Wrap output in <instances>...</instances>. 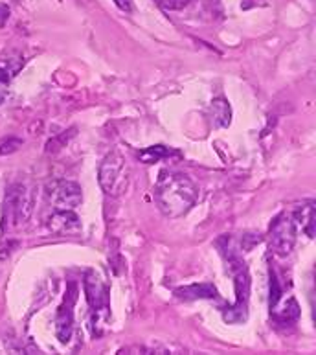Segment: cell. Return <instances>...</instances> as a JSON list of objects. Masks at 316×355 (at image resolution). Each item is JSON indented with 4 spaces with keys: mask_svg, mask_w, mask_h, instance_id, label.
Masks as SVG:
<instances>
[{
    "mask_svg": "<svg viewBox=\"0 0 316 355\" xmlns=\"http://www.w3.org/2000/svg\"><path fill=\"white\" fill-rule=\"evenodd\" d=\"M85 295L90 309L100 315L103 311H109L111 308V298H109V286L96 270H89L85 276Z\"/></svg>",
    "mask_w": 316,
    "mask_h": 355,
    "instance_id": "5",
    "label": "cell"
},
{
    "mask_svg": "<svg viewBox=\"0 0 316 355\" xmlns=\"http://www.w3.org/2000/svg\"><path fill=\"white\" fill-rule=\"evenodd\" d=\"M279 298H281V287H279L278 284V278H276V276H270V298H269L270 308H274L276 304L279 302Z\"/></svg>",
    "mask_w": 316,
    "mask_h": 355,
    "instance_id": "16",
    "label": "cell"
},
{
    "mask_svg": "<svg viewBox=\"0 0 316 355\" xmlns=\"http://www.w3.org/2000/svg\"><path fill=\"white\" fill-rule=\"evenodd\" d=\"M272 313V318H274L278 324H290L296 322L298 317H300V308H298V304H296L295 298H289L287 300V306H283V309H270Z\"/></svg>",
    "mask_w": 316,
    "mask_h": 355,
    "instance_id": "13",
    "label": "cell"
},
{
    "mask_svg": "<svg viewBox=\"0 0 316 355\" xmlns=\"http://www.w3.org/2000/svg\"><path fill=\"white\" fill-rule=\"evenodd\" d=\"M72 322H74V318H72V302L63 304L61 308H59L58 318H55V335H58V339L61 343H69L70 335H72Z\"/></svg>",
    "mask_w": 316,
    "mask_h": 355,
    "instance_id": "10",
    "label": "cell"
},
{
    "mask_svg": "<svg viewBox=\"0 0 316 355\" xmlns=\"http://www.w3.org/2000/svg\"><path fill=\"white\" fill-rule=\"evenodd\" d=\"M50 201L55 210H76L83 202V191L72 180H58L50 188Z\"/></svg>",
    "mask_w": 316,
    "mask_h": 355,
    "instance_id": "6",
    "label": "cell"
},
{
    "mask_svg": "<svg viewBox=\"0 0 316 355\" xmlns=\"http://www.w3.org/2000/svg\"><path fill=\"white\" fill-rule=\"evenodd\" d=\"M236 266L234 267V278H236V304L232 308L225 311V320L232 324H241L248 317V293H250V278L245 263L239 260H232Z\"/></svg>",
    "mask_w": 316,
    "mask_h": 355,
    "instance_id": "3",
    "label": "cell"
},
{
    "mask_svg": "<svg viewBox=\"0 0 316 355\" xmlns=\"http://www.w3.org/2000/svg\"><path fill=\"white\" fill-rule=\"evenodd\" d=\"M98 180H100L101 190L105 191L107 196H121L129 186V166L125 159L120 153L107 155L100 166Z\"/></svg>",
    "mask_w": 316,
    "mask_h": 355,
    "instance_id": "2",
    "label": "cell"
},
{
    "mask_svg": "<svg viewBox=\"0 0 316 355\" xmlns=\"http://www.w3.org/2000/svg\"><path fill=\"white\" fill-rule=\"evenodd\" d=\"M8 205L13 212V219L17 225L26 223L33 210V190L24 184L13 186L8 196Z\"/></svg>",
    "mask_w": 316,
    "mask_h": 355,
    "instance_id": "7",
    "label": "cell"
},
{
    "mask_svg": "<svg viewBox=\"0 0 316 355\" xmlns=\"http://www.w3.org/2000/svg\"><path fill=\"white\" fill-rule=\"evenodd\" d=\"M114 4H116L121 11H125V13L132 11L131 0H114Z\"/></svg>",
    "mask_w": 316,
    "mask_h": 355,
    "instance_id": "20",
    "label": "cell"
},
{
    "mask_svg": "<svg viewBox=\"0 0 316 355\" xmlns=\"http://www.w3.org/2000/svg\"><path fill=\"white\" fill-rule=\"evenodd\" d=\"M169 155H171V151H169L166 146H151V148L142 149V151L138 153V159H140V162H143V164H155V162L166 159Z\"/></svg>",
    "mask_w": 316,
    "mask_h": 355,
    "instance_id": "14",
    "label": "cell"
},
{
    "mask_svg": "<svg viewBox=\"0 0 316 355\" xmlns=\"http://www.w3.org/2000/svg\"><path fill=\"white\" fill-rule=\"evenodd\" d=\"M175 295L182 300H197V298H217V289L211 284H193V286L180 287Z\"/></svg>",
    "mask_w": 316,
    "mask_h": 355,
    "instance_id": "11",
    "label": "cell"
},
{
    "mask_svg": "<svg viewBox=\"0 0 316 355\" xmlns=\"http://www.w3.org/2000/svg\"><path fill=\"white\" fill-rule=\"evenodd\" d=\"M188 2H190V0H158V4L162 6L164 10H168V11L182 10V8H186V6H188Z\"/></svg>",
    "mask_w": 316,
    "mask_h": 355,
    "instance_id": "17",
    "label": "cell"
},
{
    "mask_svg": "<svg viewBox=\"0 0 316 355\" xmlns=\"http://www.w3.org/2000/svg\"><path fill=\"white\" fill-rule=\"evenodd\" d=\"M295 221L296 227H300L306 232L307 238H315V202L309 201L304 207H300L295 212V216H290Z\"/></svg>",
    "mask_w": 316,
    "mask_h": 355,
    "instance_id": "9",
    "label": "cell"
},
{
    "mask_svg": "<svg viewBox=\"0 0 316 355\" xmlns=\"http://www.w3.org/2000/svg\"><path fill=\"white\" fill-rule=\"evenodd\" d=\"M15 76V72L10 69V67H6L4 63H0V101L4 100L6 96V87L10 83V80Z\"/></svg>",
    "mask_w": 316,
    "mask_h": 355,
    "instance_id": "15",
    "label": "cell"
},
{
    "mask_svg": "<svg viewBox=\"0 0 316 355\" xmlns=\"http://www.w3.org/2000/svg\"><path fill=\"white\" fill-rule=\"evenodd\" d=\"M296 243V225L290 216L279 214L269 230V247L276 256H289Z\"/></svg>",
    "mask_w": 316,
    "mask_h": 355,
    "instance_id": "4",
    "label": "cell"
},
{
    "mask_svg": "<svg viewBox=\"0 0 316 355\" xmlns=\"http://www.w3.org/2000/svg\"><path fill=\"white\" fill-rule=\"evenodd\" d=\"M22 142L21 140H17V138H10V140H6V142L0 144V155H8L13 153L17 149L21 148Z\"/></svg>",
    "mask_w": 316,
    "mask_h": 355,
    "instance_id": "18",
    "label": "cell"
},
{
    "mask_svg": "<svg viewBox=\"0 0 316 355\" xmlns=\"http://www.w3.org/2000/svg\"><path fill=\"white\" fill-rule=\"evenodd\" d=\"M48 230L58 236H76L81 232V219L74 210H55L48 218Z\"/></svg>",
    "mask_w": 316,
    "mask_h": 355,
    "instance_id": "8",
    "label": "cell"
},
{
    "mask_svg": "<svg viewBox=\"0 0 316 355\" xmlns=\"http://www.w3.org/2000/svg\"><path fill=\"white\" fill-rule=\"evenodd\" d=\"M8 19H10V8L4 4H0V26H4Z\"/></svg>",
    "mask_w": 316,
    "mask_h": 355,
    "instance_id": "19",
    "label": "cell"
},
{
    "mask_svg": "<svg viewBox=\"0 0 316 355\" xmlns=\"http://www.w3.org/2000/svg\"><path fill=\"white\" fill-rule=\"evenodd\" d=\"M199 199V188L184 173H168L164 171L155 186V202L158 210L169 219L182 218Z\"/></svg>",
    "mask_w": 316,
    "mask_h": 355,
    "instance_id": "1",
    "label": "cell"
},
{
    "mask_svg": "<svg viewBox=\"0 0 316 355\" xmlns=\"http://www.w3.org/2000/svg\"><path fill=\"white\" fill-rule=\"evenodd\" d=\"M211 120L217 128H228L232 122V109L225 98H216L211 101Z\"/></svg>",
    "mask_w": 316,
    "mask_h": 355,
    "instance_id": "12",
    "label": "cell"
}]
</instances>
